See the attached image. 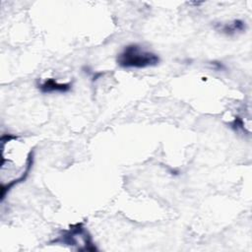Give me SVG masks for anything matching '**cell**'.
<instances>
[{"instance_id":"cell-1","label":"cell","mask_w":252,"mask_h":252,"mask_svg":"<svg viewBox=\"0 0 252 252\" xmlns=\"http://www.w3.org/2000/svg\"><path fill=\"white\" fill-rule=\"evenodd\" d=\"M159 57L140 44L131 43L126 45L116 57L117 64L122 68L142 69L157 66L159 63Z\"/></svg>"},{"instance_id":"cell-2","label":"cell","mask_w":252,"mask_h":252,"mask_svg":"<svg viewBox=\"0 0 252 252\" xmlns=\"http://www.w3.org/2000/svg\"><path fill=\"white\" fill-rule=\"evenodd\" d=\"M51 243H59L62 245L68 246H78L83 243L84 250L83 251H96V247L93 241L92 235L85 227L84 222H77L75 224L70 225L68 229L62 230L61 234ZM82 245V244H81Z\"/></svg>"},{"instance_id":"cell-3","label":"cell","mask_w":252,"mask_h":252,"mask_svg":"<svg viewBox=\"0 0 252 252\" xmlns=\"http://www.w3.org/2000/svg\"><path fill=\"white\" fill-rule=\"evenodd\" d=\"M33 159H34V152H33V150H31V151L29 152L28 156H27V159H26V161H27V166H26L25 170H24L18 177H16L15 179H13V180H11V181H9V182H7V183H2V184H1V201H3V200L5 199L6 194L9 193V191H10L14 186H16V185H18V184L24 182V181L28 178V176H29V174H30V172H31V169L32 168Z\"/></svg>"},{"instance_id":"cell-4","label":"cell","mask_w":252,"mask_h":252,"mask_svg":"<svg viewBox=\"0 0 252 252\" xmlns=\"http://www.w3.org/2000/svg\"><path fill=\"white\" fill-rule=\"evenodd\" d=\"M38 89L43 94H65L72 89V83H58L54 79L49 78L40 83Z\"/></svg>"},{"instance_id":"cell-5","label":"cell","mask_w":252,"mask_h":252,"mask_svg":"<svg viewBox=\"0 0 252 252\" xmlns=\"http://www.w3.org/2000/svg\"><path fill=\"white\" fill-rule=\"evenodd\" d=\"M220 30L223 33L231 35L238 32H243L245 30V23L241 20H234L232 23L222 26Z\"/></svg>"},{"instance_id":"cell-6","label":"cell","mask_w":252,"mask_h":252,"mask_svg":"<svg viewBox=\"0 0 252 252\" xmlns=\"http://www.w3.org/2000/svg\"><path fill=\"white\" fill-rule=\"evenodd\" d=\"M230 125H231V128H232L233 130H235V131L244 130V123H243V120H242L240 117H238V116H236V117L234 118V120L230 123Z\"/></svg>"},{"instance_id":"cell-7","label":"cell","mask_w":252,"mask_h":252,"mask_svg":"<svg viewBox=\"0 0 252 252\" xmlns=\"http://www.w3.org/2000/svg\"><path fill=\"white\" fill-rule=\"evenodd\" d=\"M212 66L214 67V69H216V70H222V69H224V67H223V65L221 64V62H216V61H214V62H212Z\"/></svg>"}]
</instances>
